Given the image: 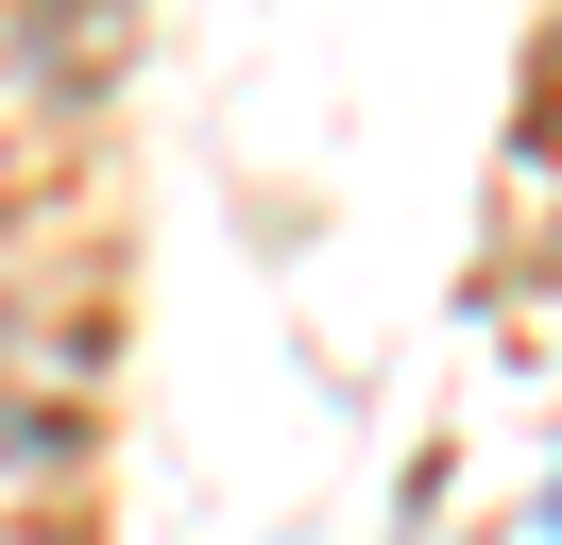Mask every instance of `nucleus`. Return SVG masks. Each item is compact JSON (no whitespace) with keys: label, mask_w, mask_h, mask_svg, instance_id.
<instances>
[{"label":"nucleus","mask_w":562,"mask_h":545,"mask_svg":"<svg viewBox=\"0 0 562 545\" xmlns=\"http://www.w3.org/2000/svg\"><path fill=\"white\" fill-rule=\"evenodd\" d=\"M546 529H562V460H546Z\"/></svg>","instance_id":"obj_1"}]
</instances>
